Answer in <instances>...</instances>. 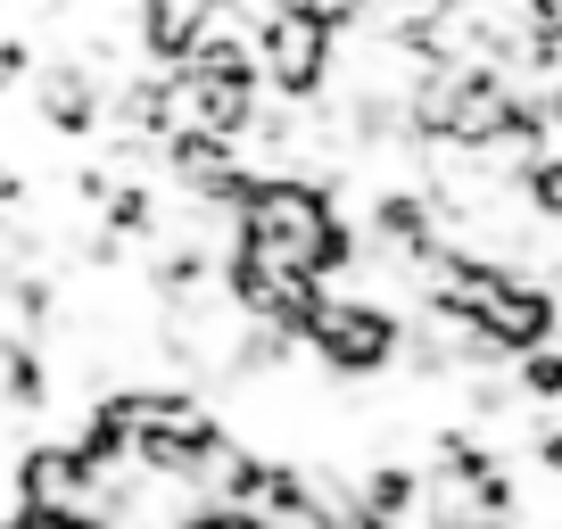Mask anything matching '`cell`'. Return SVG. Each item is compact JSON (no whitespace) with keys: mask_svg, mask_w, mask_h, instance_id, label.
I'll return each mask as SVG.
<instances>
[{"mask_svg":"<svg viewBox=\"0 0 562 529\" xmlns=\"http://www.w3.org/2000/svg\"><path fill=\"white\" fill-rule=\"evenodd\" d=\"M323 58H331V25L299 0H273L257 18V75H273L281 91H315Z\"/></svg>","mask_w":562,"mask_h":529,"instance_id":"6da1fadb","label":"cell"},{"mask_svg":"<svg viewBox=\"0 0 562 529\" xmlns=\"http://www.w3.org/2000/svg\"><path fill=\"white\" fill-rule=\"evenodd\" d=\"M306 331H315V348L331 364H381L389 339H397L381 306H348V299H315L306 306Z\"/></svg>","mask_w":562,"mask_h":529,"instance_id":"7a4b0ae2","label":"cell"},{"mask_svg":"<svg viewBox=\"0 0 562 529\" xmlns=\"http://www.w3.org/2000/svg\"><path fill=\"white\" fill-rule=\"evenodd\" d=\"M215 9H232V0H149V42H158V50H199Z\"/></svg>","mask_w":562,"mask_h":529,"instance_id":"3957f363","label":"cell"}]
</instances>
